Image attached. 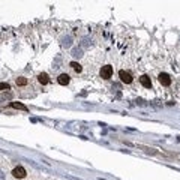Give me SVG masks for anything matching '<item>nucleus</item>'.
Masks as SVG:
<instances>
[{"mask_svg":"<svg viewBox=\"0 0 180 180\" xmlns=\"http://www.w3.org/2000/svg\"><path fill=\"white\" fill-rule=\"evenodd\" d=\"M111 75H113V68H111L110 65L102 66V69H101V77H102L104 80H108V78H111Z\"/></svg>","mask_w":180,"mask_h":180,"instance_id":"f257e3e1","label":"nucleus"},{"mask_svg":"<svg viewBox=\"0 0 180 180\" xmlns=\"http://www.w3.org/2000/svg\"><path fill=\"white\" fill-rule=\"evenodd\" d=\"M119 77H120L122 83H125V84H131V83H132V75H131L129 72H126V71H120V72H119Z\"/></svg>","mask_w":180,"mask_h":180,"instance_id":"f03ea898","label":"nucleus"},{"mask_svg":"<svg viewBox=\"0 0 180 180\" xmlns=\"http://www.w3.org/2000/svg\"><path fill=\"white\" fill-rule=\"evenodd\" d=\"M158 80H159V83H161L162 86H170V84H171V78H170V75H168V74H165V72L159 74Z\"/></svg>","mask_w":180,"mask_h":180,"instance_id":"7ed1b4c3","label":"nucleus"},{"mask_svg":"<svg viewBox=\"0 0 180 180\" xmlns=\"http://www.w3.org/2000/svg\"><path fill=\"white\" fill-rule=\"evenodd\" d=\"M26 170L23 168V167H17V168H14V171H12V176L14 177H17V179H24L26 177Z\"/></svg>","mask_w":180,"mask_h":180,"instance_id":"20e7f679","label":"nucleus"},{"mask_svg":"<svg viewBox=\"0 0 180 180\" xmlns=\"http://www.w3.org/2000/svg\"><path fill=\"white\" fill-rule=\"evenodd\" d=\"M57 81H59V84H62V86H66V84H69V81H71V77H69L68 74H62V75H59Z\"/></svg>","mask_w":180,"mask_h":180,"instance_id":"39448f33","label":"nucleus"},{"mask_svg":"<svg viewBox=\"0 0 180 180\" xmlns=\"http://www.w3.org/2000/svg\"><path fill=\"white\" fill-rule=\"evenodd\" d=\"M140 83H141L143 87H146V89H150V87H152V81H150V78H149L147 75H141Z\"/></svg>","mask_w":180,"mask_h":180,"instance_id":"423d86ee","label":"nucleus"},{"mask_svg":"<svg viewBox=\"0 0 180 180\" xmlns=\"http://www.w3.org/2000/svg\"><path fill=\"white\" fill-rule=\"evenodd\" d=\"M38 81H39L41 84H48L50 78H48V75H47L45 72H42V74H39V75H38Z\"/></svg>","mask_w":180,"mask_h":180,"instance_id":"0eeeda50","label":"nucleus"},{"mask_svg":"<svg viewBox=\"0 0 180 180\" xmlns=\"http://www.w3.org/2000/svg\"><path fill=\"white\" fill-rule=\"evenodd\" d=\"M71 68H72L75 72H81V69H83V68H81V65H80V63H77V62H72V63H71Z\"/></svg>","mask_w":180,"mask_h":180,"instance_id":"6e6552de","label":"nucleus"},{"mask_svg":"<svg viewBox=\"0 0 180 180\" xmlns=\"http://www.w3.org/2000/svg\"><path fill=\"white\" fill-rule=\"evenodd\" d=\"M26 84H27V78H24V77L17 78V86H26Z\"/></svg>","mask_w":180,"mask_h":180,"instance_id":"1a4fd4ad","label":"nucleus"},{"mask_svg":"<svg viewBox=\"0 0 180 180\" xmlns=\"http://www.w3.org/2000/svg\"><path fill=\"white\" fill-rule=\"evenodd\" d=\"M12 107H14V108H17V110H24V111L27 110V108H26V105L18 104V102H12Z\"/></svg>","mask_w":180,"mask_h":180,"instance_id":"9d476101","label":"nucleus"},{"mask_svg":"<svg viewBox=\"0 0 180 180\" xmlns=\"http://www.w3.org/2000/svg\"><path fill=\"white\" fill-rule=\"evenodd\" d=\"M3 90H9V84L8 83H0V92Z\"/></svg>","mask_w":180,"mask_h":180,"instance_id":"9b49d317","label":"nucleus"}]
</instances>
